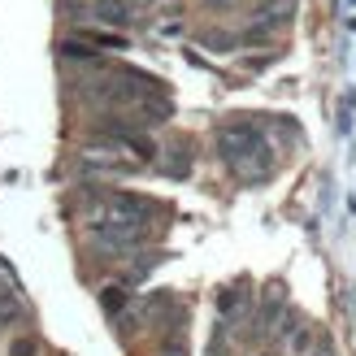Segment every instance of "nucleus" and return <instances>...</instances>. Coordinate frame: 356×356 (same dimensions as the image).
Returning <instances> with one entry per match:
<instances>
[{"label":"nucleus","mask_w":356,"mask_h":356,"mask_svg":"<svg viewBox=\"0 0 356 356\" xmlns=\"http://www.w3.org/2000/svg\"><path fill=\"white\" fill-rule=\"evenodd\" d=\"M218 148H222V161L239 178H265L274 170L270 144H265L257 122H230V127H222L218 131Z\"/></svg>","instance_id":"obj_1"},{"label":"nucleus","mask_w":356,"mask_h":356,"mask_svg":"<svg viewBox=\"0 0 356 356\" xmlns=\"http://www.w3.org/2000/svg\"><path fill=\"white\" fill-rule=\"evenodd\" d=\"M96 17H100V22H109V26H127L131 22V5H127V0H96Z\"/></svg>","instance_id":"obj_4"},{"label":"nucleus","mask_w":356,"mask_h":356,"mask_svg":"<svg viewBox=\"0 0 356 356\" xmlns=\"http://www.w3.org/2000/svg\"><path fill=\"white\" fill-rule=\"evenodd\" d=\"M313 356H334V348H330V343H322V348H317Z\"/></svg>","instance_id":"obj_11"},{"label":"nucleus","mask_w":356,"mask_h":356,"mask_svg":"<svg viewBox=\"0 0 356 356\" xmlns=\"http://www.w3.org/2000/svg\"><path fill=\"white\" fill-rule=\"evenodd\" d=\"M22 317V305H17V296H9V291H0V326H9V322H17Z\"/></svg>","instance_id":"obj_5"},{"label":"nucleus","mask_w":356,"mask_h":356,"mask_svg":"<svg viewBox=\"0 0 356 356\" xmlns=\"http://www.w3.org/2000/svg\"><path fill=\"white\" fill-rule=\"evenodd\" d=\"M291 348H296V352H305V348H309V330H300L296 339H291Z\"/></svg>","instance_id":"obj_10"},{"label":"nucleus","mask_w":356,"mask_h":356,"mask_svg":"<svg viewBox=\"0 0 356 356\" xmlns=\"http://www.w3.org/2000/svg\"><path fill=\"white\" fill-rule=\"evenodd\" d=\"M235 305H243V296L239 291H226L222 296V313H235Z\"/></svg>","instance_id":"obj_7"},{"label":"nucleus","mask_w":356,"mask_h":356,"mask_svg":"<svg viewBox=\"0 0 356 356\" xmlns=\"http://www.w3.org/2000/svg\"><path fill=\"white\" fill-rule=\"evenodd\" d=\"M92 239H100L104 248H113V252H127V248H139L148 239V226L127 222V218H100V222H92Z\"/></svg>","instance_id":"obj_2"},{"label":"nucleus","mask_w":356,"mask_h":356,"mask_svg":"<svg viewBox=\"0 0 356 356\" xmlns=\"http://www.w3.org/2000/svg\"><path fill=\"white\" fill-rule=\"evenodd\" d=\"M165 356H183V339H165Z\"/></svg>","instance_id":"obj_9"},{"label":"nucleus","mask_w":356,"mask_h":356,"mask_svg":"<svg viewBox=\"0 0 356 356\" xmlns=\"http://www.w3.org/2000/svg\"><path fill=\"white\" fill-rule=\"evenodd\" d=\"M9 356H40V343H35L31 334H22V339L9 343Z\"/></svg>","instance_id":"obj_6"},{"label":"nucleus","mask_w":356,"mask_h":356,"mask_svg":"<svg viewBox=\"0 0 356 356\" xmlns=\"http://www.w3.org/2000/svg\"><path fill=\"white\" fill-rule=\"evenodd\" d=\"M118 305H127V296H118V291H104V309H118Z\"/></svg>","instance_id":"obj_8"},{"label":"nucleus","mask_w":356,"mask_h":356,"mask_svg":"<svg viewBox=\"0 0 356 356\" xmlns=\"http://www.w3.org/2000/svg\"><path fill=\"white\" fill-rule=\"evenodd\" d=\"M109 209H113V218H127V222H144V218H152L156 209V200H148V195H127V191H118V195H109Z\"/></svg>","instance_id":"obj_3"}]
</instances>
